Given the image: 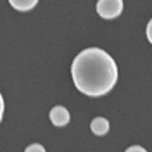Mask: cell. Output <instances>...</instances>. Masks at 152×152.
<instances>
[{"label": "cell", "mask_w": 152, "mask_h": 152, "mask_svg": "<svg viewBox=\"0 0 152 152\" xmlns=\"http://www.w3.org/2000/svg\"><path fill=\"white\" fill-rule=\"evenodd\" d=\"M71 76L75 86L88 97L109 94L118 81L116 61L105 50L90 47L81 50L73 61Z\"/></svg>", "instance_id": "6da1fadb"}, {"label": "cell", "mask_w": 152, "mask_h": 152, "mask_svg": "<svg viewBox=\"0 0 152 152\" xmlns=\"http://www.w3.org/2000/svg\"><path fill=\"white\" fill-rule=\"evenodd\" d=\"M123 12V0H99L97 14L104 19H114Z\"/></svg>", "instance_id": "7a4b0ae2"}, {"label": "cell", "mask_w": 152, "mask_h": 152, "mask_svg": "<svg viewBox=\"0 0 152 152\" xmlns=\"http://www.w3.org/2000/svg\"><path fill=\"white\" fill-rule=\"evenodd\" d=\"M69 119H71V116H69V111H67L66 107H62V105L52 107V111H50V121L56 126H66L69 123Z\"/></svg>", "instance_id": "3957f363"}, {"label": "cell", "mask_w": 152, "mask_h": 152, "mask_svg": "<svg viewBox=\"0 0 152 152\" xmlns=\"http://www.w3.org/2000/svg\"><path fill=\"white\" fill-rule=\"evenodd\" d=\"M90 128H92V132L95 135H99V137H102L105 133L109 132V121L105 119V118H95L92 124H90Z\"/></svg>", "instance_id": "277c9868"}, {"label": "cell", "mask_w": 152, "mask_h": 152, "mask_svg": "<svg viewBox=\"0 0 152 152\" xmlns=\"http://www.w3.org/2000/svg\"><path fill=\"white\" fill-rule=\"evenodd\" d=\"M9 4H10V5H12L16 10L26 12V10H31L35 5H37L38 0H9Z\"/></svg>", "instance_id": "5b68a950"}, {"label": "cell", "mask_w": 152, "mask_h": 152, "mask_svg": "<svg viewBox=\"0 0 152 152\" xmlns=\"http://www.w3.org/2000/svg\"><path fill=\"white\" fill-rule=\"evenodd\" d=\"M24 152H45V149H43V145H40V143H31V145L26 147Z\"/></svg>", "instance_id": "8992f818"}, {"label": "cell", "mask_w": 152, "mask_h": 152, "mask_svg": "<svg viewBox=\"0 0 152 152\" xmlns=\"http://www.w3.org/2000/svg\"><path fill=\"white\" fill-rule=\"evenodd\" d=\"M124 152H147L143 147H140V145H133V147H128Z\"/></svg>", "instance_id": "52a82bcc"}, {"label": "cell", "mask_w": 152, "mask_h": 152, "mask_svg": "<svg viewBox=\"0 0 152 152\" xmlns=\"http://www.w3.org/2000/svg\"><path fill=\"white\" fill-rule=\"evenodd\" d=\"M4 111H5V102H4V97L0 94V121H2V118H4Z\"/></svg>", "instance_id": "ba28073f"}, {"label": "cell", "mask_w": 152, "mask_h": 152, "mask_svg": "<svg viewBox=\"0 0 152 152\" xmlns=\"http://www.w3.org/2000/svg\"><path fill=\"white\" fill-rule=\"evenodd\" d=\"M147 38H149V42L152 43V19L149 21V24H147Z\"/></svg>", "instance_id": "9c48e42d"}]
</instances>
